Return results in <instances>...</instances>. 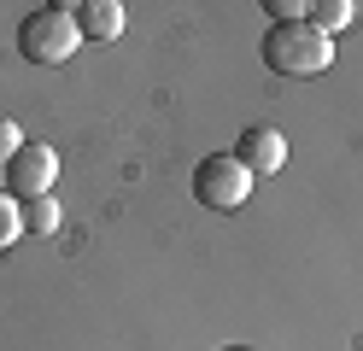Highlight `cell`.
Instances as JSON below:
<instances>
[{
  "label": "cell",
  "instance_id": "1",
  "mask_svg": "<svg viewBox=\"0 0 363 351\" xmlns=\"http://www.w3.org/2000/svg\"><path fill=\"white\" fill-rule=\"evenodd\" d=\"M264 65L276 70V77H323L334 65V41L316 30V23H269Z\"/></svg>",
  "mask_w": 363,
  "mask_h": 351
},
{
  "label": "cell",
  "instance_id": "2",
  "mask_svg": "<svg viewBox=\"0 0 363 351\" xmlns=\"http://www.w3.org/2000/svg\"><path fill=\"white\" fill-rule=\"evenodd\" d=\"M77 47H82V35H77L71 6H41L18 23V53L30 65H65V59H77Z\"/></svg>",
  "mask_w": 363,
  "mask_h": 351
},
{
  "label": "cell",
  "instance_id": "3",
  "mask_svg": "<svg viewBox=\"0 0 363 351\" xmlns=\"http://www.w3.org/2000/svg\"><path fill=\"white\" fill-rule=\"evenodd\" d=\"M194 199L206 211H240L252 199V176H246V164L235 152H206L194 164Z\"/></svg>",
  "mask_w": 363,
  "mask_h": 351
},
{
  "label": "cell",
  "instance_id": "4",
  "mask_svg": "<svg viewBox=\"0 0 363 351\" xmlns=\"http://www.w3.org/2000/svg\"><path fill=\"white\" fill-rule=\"evenodd\" d=\"M53 176H59V152L41 140V147H24L6 164V194L24 205V199H48L53 194Z\"/></svg>",
  "mask_w": 363,
  "mask_h": 351
},
{
  "label": "cell",
  "instance_id": "5",
  "mask_svg": "<svg viewBox=\"0 0 363 351\" xmlns=\"http://www.w3.org/2000/svg\"><path fill=\"white\" fill-rule=\"evenodd\" d=\"M235 158L246 164V176H276L287 164V135L276 123H252L235 135Z\"/></svg>",
  "mask_w": 363,
  "mask_h": 351
},
{
  "label": "cell",
  "instance_id": "6",
  "mask_svg": "<svg viewBox=\"0 0 363 351\" xmlns=\"http://www.w3.org/2000/svg\"><path fill=\"white\" fill-rule=\"evenodd\" d=\"M71 18H77V35H82V41L123 35V6H118V0H88V6H71Z\"/></svg>",
  "mask_w": 363,
  "mask_h": 351
},
{
  "label": "cell",
  "instance_id": "7",
  "mask_svg": "<svg viewBox=\"0 0 363 351\" xmlns=\"http://www.w3.org/2000/svg\"><path fill=\"white\" fill-rule=\"evenodd\" d=\"M352 18H357V6H352V0H323V6H311V23H316V30H323V35L346 30Z\"/></svg>",
  "mask_w": 363,
  "mask_h": 351
},
{
  "label": "cell",
  "instance_id": "8",
  "mask_svg": "<svg viewBox=\"0 0 363 351\" xmlns=\"http://www.w3.org/2000/svg\"><path fill=\"white\" fill-rule=\"evenodd\" d=\"M18 217H24L30 234H53V228H59V205H53V199H24Z\"/></svg>",
  "mask_w": 363,
  "mask_h": 351
},
{
  "label": "cell",
  "instance_id": "9",
  "mask_svg": "<svg viewBox=\"0 0 363 351\" xmlns=\"http://www.w3.org/2000/svg\"><path fill=\"white\" fill-rule=\"evenodd\" d=\"M18 234H24V217H18V199L12 194H0V252H6Z\"/></svg>",
  "mask_w": 363,
  "mask_h": 351
},
{
  "label": "cell",
  "instance_id": "10",
  "mask_svg": "<svg viewBox=\"0 0 363 351\" xmlns=\"http://www.w3.org/2000/svg\"><path fill=\"white\" fill-rule=\"evenodd\" d=\"M264 12L276 23H311V6L305 0H264Z\"/></svg>",
  "mask_w": 363,
  "mask_h": 351
},
{
  "label": "cell",
  "instance_id": "11",
  "mask_svg": "<svg viewBox=\"0 0 363 351\" xmlns=\"http://www.w3.org/2000/svg\"><path fill=\"white\" fill-rule=\"evenodd\" d=\"M18 152H24V135H18L12 117H0V164H12Z\"/></svg>",
  "mask_w": 363,
  "mask_h": 351
},
{
  "label": "cell",
  "instance_id": "12",
  "mask_svg": "<svg viewBox=\"0 0 363 351\" xmlns=\"http://www.w3.org/2000/svg\"><path fill=\"white\" fill-rule=\"evenodd\" d=\"M229 351H240V345H229Z\"/></svg>",
  "mask_w": 363,
  "mask_h": 351
}]
</instances>
